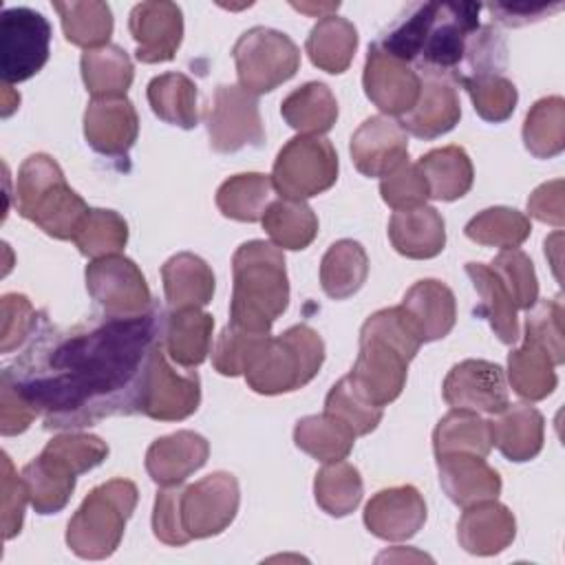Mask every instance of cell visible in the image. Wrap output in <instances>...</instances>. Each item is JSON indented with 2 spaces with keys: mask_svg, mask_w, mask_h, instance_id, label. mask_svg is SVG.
Wrapping results in <instances>:
<instances>
[{
  "mask_svg": "<svg viewBox=\"0 0 565 565\" xmlns=\"http://www.w3.org/2000/svg\"><path fill=\"white\" fill-rule=\"evenodd\" d=\"M163 320L157 305L141 316H104L68 329L42 320L24 355L2 377L35 406L49 430H77L139 413L143 369L161 340Z\"/></svg>",
  "mask_w": 565,
  "mask_h": 565,
  "instance_id": "6da1fadb",
  "label": "cell"
},
{
  "mask_svg": "<svg viewBox=\"0 0 565 565\" xmlns=\"http://www.w3.org/2000/svg\"><path fill=\"white\" fill-rule=\"evenodd\" d=\"M477 2H417L375 42L384 53L455 84L468 42L479 29Z\"/></svg>",
  "mask_w": 565,
  "mask_h": 565,
  "instance_id": "7a4b0ae2",
  "label": "cell"
},
{
  "mask_svg": "<svg viewBox=\"0 0 565 565\" xmlns=\"http://www.w3.org/2000/svg\"><path fill=\"white\" fill-rule=\"evenodd\" d=\"M419 347L422 340L402 307L380 309L360 329V351L349 377L369 402L384 408L399 397Z\"/></svg>",
  "mask_w": 565,
  "mask_h": 565,
  "instance_id": "3957f363",
  "label": "cell"
},
{
  "mask_svg": "<svg viewBox=\"0 0 565 565\" xmlns=\"http://www.w3.org/2000/svg\"><path fill=\"white\" fill-rule=\"evenodd\" d=\"M230 324L269 333L289 305V280L282 249L267 241H247L232 256Z\"/></svg>",
  "mask_w": 565,
  "mask_h": 565,
  "instance_id": "277c9868",
  "label": "cell"
},
{
  "mask_svg": "<svg viewBox=\"0 0 565 565\" xmlns=\"http://www.w3.org/2000/svg\"><path fill=\"white\" fill-rule=\"evenodd\" d=\"M88 210L53 157L35 152L24 159L15 179V212L22 218L53 238L73 241Z\"/></svg>",
  "mask_w": 565,
  "mask_h": 565,
  "instance_id": "5b68a950",
  "label": "cell"
},
{
  "mask_svg": "<svg viewBox=\"0 0 565 565\" xmlns=\"http://www.w3.org/2000/svg\"><path fill=\"white\" fill-rule=\"evenodd\" d=\"M137 494V486L128 479H110L93 488L66 525L71 552L88 561L108 558L121 543Z\"/></svg>",
  "mask_w": 565,
  "mask_h": 565,
  "instance_id": "8992f818",
  "label": "cell"
},
{
  "mask_svg": "<svg viewBox=\"0 0 565 565\" xmlns=\"http://www.w3.org/2000/svg\"><path fill=\"white\" fill-rule=\"evenodd\" d=\"M324 362V342L309 324H294L269 338L265 351L245 373L252 391L260 395L291 393L309 384Z\"/></svg>",
  "mask_w": 565,
  "mask_h": 565,
  "instance_id": "52a82bcc",
  "label": "cell"
},
{
  "mask_svg": "<svg viewBox=\"0 0 565 565\" xmlns=\"http://www.w3.org/2000/svg\"><path fill=\"white\" fill-rule=\"evenodd\" d=\"M238 84L249 95H263L296 75L300 68V51L296 42L276 29L254 26L245 31L234 49Z\"/></svg>",
  "mask_w": 565,
  "mask_h": 565,
  "instance_id": "ba28073f",
  "label": "cell"
},
{
  "mask_svg": "<svg viewBox=\"0 0 565 565\" xmlns=\"http://www.w3.org/2000/svg\"><path fill=\"white\" fill-rule=\"evenodd\" d=\"M338 181V154L329 139L298 135L276 154L271 183L282 199L305 201L329 190Z\"/></svg>",
  "mask_w": 565,
  "mask_h": 565,
  "instance_id": "9c48e42d",
  "label": "cell"
},
{
  "mask_svg": "<svg viewBox=\"0 0 565 565\" xmlns=\"http://www.w3.org/2000/svg\"><path fill=\"white\" fill-rule=\"evenodd\" d=\"M51 53V24L29 7H9L0 15L2 84H18L42 71Z\"/></svg>",
  "mask_w": 565,
  "mask_h": 565,
  "instance_id": "30bf717a",
  "label": "cell"
},
{
  "mask_svg": "<svg viewBox=\"0 0 565 565\" xmlns=\"http://www.w3.org/2000/svg\"><path fill=\"white\" fill-rule=\"evenodd\" d=\"M201 404V380L194 371H177L168 362L163 342L159 340L148 355L139 413L159 422H179L190 417Z\"/></svg>",
  "mask_w": 565,
  "mask_h": 565,
  "instance_id": "8fae6325",
  "label": "cell"
},
{
  "mask_svg": "<svg viewBox=\"0 0 565 565\" xmlns=\"http://www.w3.org/2000/svg\"><path fill=\"white\" fill-rule=\"evenodd\" d=\"M86 289L104 316L132 318L150 311L152 294L135 260L121 254L95 258L86 265Z\"/></svg>",
  "mask_w": 565,
  "mask_h": 565,
  "instance_id": "7c38bea8",
  "label": "cell"
},
{
  "mask_svg": "<svg viewBox=\"0 0 565 565\" xmlns=\"http://www.w3.org/2000/svg\"><path fill=\"white\" fill-rule=\"evenodd\" d=\"M205 128L210 148L223 154L238 152L247 146L258 148L265 141L256 97L234 84L216 86L205 113Z\"/></svg>",
  "mask_w": 565,
  "mask_h": 565,
  "instance_id": "4fadbf2b",
  "label": "cell"
},
{
  "mask_svg": "<svg viewBox=\"0 0 565 565\" xmlns=\"http://www.w3.org/2000/svg\"><path fill=\"white\" fill-rule=\"evenodd\" d=\"M241 503L238 481L232 472L216 470L181 492V521L190 539L221 534L236 516Z\"/></svg>",
  "mask_w": 565,
  "mask_h": 565,
  "instance_id": "5bb4252c",
  "label": "cell"
},
{
  "mask_svg": "<svg viewBox=\"0 0 565 565\" xmlns=\"http://www.w3.org/2000/svg\"><path fill=\"white\" fill-rule=\"evenodd\" d=\"M444 399L452 408L497 415L510 406L503 369L488 360H463L444 380Z\"/></svg>",
  "mask_w": 565,
  "mask_h": 565,
  "instance_id": "9a60e30c",
  "label": "cell"
},
{
  "mask_svg": "<svg viewBox=\"0 0 565 565\" xmlns=\"http://www.w3.org/2000/svg\"><path fill=\"white\" fill-rule=\"evenodd\" d=\"M362 86L366 97L386 115H406L422 90V77L406 62L391 57L375 42L369 46Z\"/></svg>",
  "mask_w": 565,
  "mask_h": 565,
  "instance_id": "2e32d148",
  "label": "cell"
},
{
  "mask_svg": "<svg viewBox=\"0 0 565 565\" xmlns=\"http://www.w3.org/2000/svg\"><path fill=\"white\" fill-rule=\"evenodd\" d=\"M351 159L364 177H386L408 161V137L399 121L373 115L351 135Z\"/></svg>",
  "mask_w": 565,
  "mask_h": 565,
  "instance_id": "e0dca14e",
  "label": "cell"
},
{
  "mask_svg": "<svg viewBox=\"0 0 565 565\" xmlns=\"http://www.w3.org/2000/svg\"><path fill=\"white\" fill-rule=\"evenodd\" d=\"M128 29L143 64L170 62L183 40V13L174 2H139L132 7Z\"/></svg>",
  "mask_w": 565,
  "mask_h": 565,
  "instance_id": "ac0fdd59",
  "label": "cell"
},
{
  "mask_svg": "<svg viewBox=\"0 0 565 565\" xmlns=\"http://www.w3.org/2000/svg\"><path fill=\"white\" fill-rule=\"evenodd\" d=\"M139 135V117L124 97H95L84 113V137L104 157H126Z\"/></svg>",
  "mask_w": 565,
  "mask_h": 565,
  "instance_id": "d6986e66",
  "label": "cell"
},
{
  "mask_svg": "<svg viewBox=\"0 0 565 565\" xmlns=\"http://www.w3.org/2000/svg\"><path fill=\"white\" fill-rule=\"evenodd\" d=\"M426 523V503L415 486L384 488L364 508L366 530L384 541H406Z\"/></svg>",
  "mask_w": 565,
  "mask_h": 565,
  "instance_id": "ffe728a7",
  "label": "cell"
},
{
  "mask_svg": "<svg viewBox=\"0 0 565 565\" xmlns=\"http://www.w3.org/2000/svg\"><path fill=\"white\" fill-rule=\"evenodd\" d=\"M210 444L194 430H177L154 439L146 452V470L159 486H181L205 466Z\"/></svg>",
  "mask_w": 565,
  "mask_h": 565,
  "instance_id": "44dd1931",
  "label": "cell"
},
{
  "mask_svg": "<svg viewBox=\"0 0 565 565\" xmlns=\"http://www.w3.org/2000/svg\"><path fill=\"white\" fill-rule=\"evenodd\" d=\"M516 536V521L508 505L497 499L479 501L466 508L457 523L459 545L475 556L503 552Z\"/></svg>",
  "mask_w": 565,
  "mask_h": 565,
  "instance_id": "7402d4cb",
  "label": "cell"
},
{
  "mask_svg": "<svg viewBox=\"0 0 565 565\" xmlns=\"http://www.w3.org/2000/svg\"><path fill=\"white\" fill-rule=\"evenodd\" d=\"M461 117L457 88L446 77L426 75L415 106L402 115V128L419 139H437L450 132Z\"/></svg>",
  "mask_w": 565,
  "mask_h": 565,
  "instance_id": "603a6c76",
  "label": "cell"
},
{
  "mask_svg": "<svg viewBox=\"0 0 565 565\" xmlns=\"http://www.w3.org/2000/svg\"><path fill=\"white\" fill-rule=\"evenodd\" d=\"M439 483L455 505L468 508L479 501L497 499L501 477L486 463L483 457L470 452H450L437 457Z\"/></svg>",
  "mask_w": 565,
  "mask_h": 565,
  "instance_id": "cb8c5ba5",
  "label": "cell"
},
{
  "mask_svg": "<svg viewBox=\"0 0 565 565\" xmlns=\"http://www.w3.org/2000/svg\"><path fill=\"white\" fill-rule=\"evenodd\" d=\"M417 331L422 342H433L446 338L457 318L455 294L448 285L435 278L417 280L402 298L399 305Z\"/></svg>",
  "mask_w": 565,
  "mask_h": 565,
  "instance_id": "d4e9b609",
  "label": "cell"
},
{
  "mask_svg": "<svg viewBox=\"0 0 565 565\" xmlns=\"http://www.w3.org/2000/svg\"><path fill=\"white\" fill-rule=\"evenodd\" d=\"M212 329L214 318L201 307L172 309L166 313L161 342L170 360H174L183 369L199 366L212 347Z\"/></svg>",
  "mask_w": 565,
  "mask_h": 565,
  "instance_id": "484cf974",
  "label": "cell"
},
{
  "mask_svg": "<svg viewBox=\"0 0 565 565\" xmlns=\"http://www.w3.org/2000/svg\"><path fill=\"white\" fill-rule=\"evenodd\" d=\"M388 238L397 254L415 260L435 258L446 245V225L430 205L397 210L388 221Z\"/></svg>",
  "mask_w": 565,
  "mask_h": 565,
  "instance_id": "4316f807",
  "label": "cell"
},
{
  "mask_svg": "<svg viewBox=\"0 0 565 565\" xmlns=\"http://www.w3.org/2000/svg\"><path fill=\"white\" fill-rule=\"evenodd\" d=\"M492 446L514 463L534 459L543 448L545 422L543 415L527 404H512L497 413V419L490 422Z\"/></svg>",
  "mask_w": 565,
  "mask_h": 565,
  "instance_id": "83f0119b",
  "label": "cell"
},
{
  "mask_svg": "<svg viewBox=\"0 0 565 565\" xmlns=\"http://www.w3.org/2000/svg\"><path fill=\"white\" fill-rule=\"evenodd\" d=\"M161 278L170 309L205 307L214 296V271L192 252L170 256L161 267Z\"/></svg>",
  "mask_w": 565,
  "mask_h": 565,
  "instance_id": "f1b7e54d",
  "label": "cell"
},
{
  "mask_svg": "<svg viewBox=\"0 0 565 565\" xmlns=\"http://www.w3.org/2000/svg\"><path fill=\"white\" fill-rule=\"evenodd\" d=\"M466 274L481 298L477 313L488 320L490 329L503 344H514L519 340V309L503 280L483 263H466Z\"/></svg>",
  "mask_w": 565,
  "mask_h": 565,
  "instance_id": "f546056e",
  "label": "cell"
},
{
  "mask_svg": "<svg viewBox=\"0 0 565 565\" xmlns=\"http://www.w3.org/2000/svg\"><path fill=\"white\" fill-rule=\"evenodd\" d=\"M417 168L426 179L430 199L455 201L468 194V190L472 188V161L461 146L435 148L419 157Z\"/></svg>",
  "mask_w": 565,
  "mask_h": 565,
  "instance_id": "4dcf8cb0",
  "label": "cell"
},
{
  "mask_svg": "<svg viewBox=\"0 0 565 565\" xmlns=\"http://www.w3.org/2000/svg\"><path fill=\"white\" fill-rule=\"evenodd\" d=\"M554 366L547 349L525 335L523 344L508 355V380L512 391L527 402L545 399L554 393L558 382Z\"/></svg>",
  "mask_w": 565,
  "mask_h": 565,
  "instance_id": "1f68e13d",
  "label": "cell"
},
{
  "mask_svg": "<svg viewBox=\"0 0 565 565\" xmlns=\"http://www.w3.org/2000/svg\"><path fill=\"white\" fill-rule=\"evenodd\" d=\"M358 49V29L340 15L320 18L309 31L305 51L313 66L324 73H344Z\"/></svg>",
  "mask_w": 565,
  "mask_h": 565,
  "instance_id": "d6a6232c",
  "label": "cell"
},
{
  "mask_svg": "<svg viewBox=\"0 0 565 565\" xmlns=\"http://www.w3.org/2000/svg\"><path fill=\"white\" fill-rule=\"evenodd\" d=\"M369 276V256L353 238L335 241L320 260V285L333 300L351 298Z\"/></svg>",
  "mask_w": 565,
  "mask_h": 565,
  "instance_id": "836d02e7",
  "label": "cell"
},
{
  "mask_svg": "<svg viewBox=\"0 0 565 565\" xmlns=\"http://www.w3.org/2000/svg\"><path fill=\"white\" fill-rule=\"evenodd\" d=\"M282 119L300 135L329 132L338 119V102L322 82H307L291 90L280 104Z\"/></svg>",
  "mask_w": 565,
  "mask_h": 565,
  "instance_id": "e575fe53",
  "label": "cell"
},
{
  "mask_svg": "<svg viewBox=\"0 0 565 565\" xmlns=\"http://www.w3.org/2000/svg\"><path fill=\"white\" fill-rule=\"evenodd\" d=\"M79 71L86 90L95 97H124L132 84L135 66L117 44H106L82 53Z\"/></svg>",
  "mask_w": 565,
  "mask_h": 565,
  "instance_id": "d590c367",
  "label": "cell"
},
{
  "mask_svg": "<svg viewBox=\"0 0 565 565\" xmlns=\"http://www.w3.org/2000/svg\"><path fill=\"white\" fill-rule=\"evenodd\" d=\"M148 104L166 124L190 130L199 124L196 84L183 73H163L148 84Z\"/></svg>",
  "mask_w": 565,
  "mask_h": 565,
  "instance_id": "8d00e7d4",
  "label": "cell"
},
{
  "mask_svg": "<svg viewBox=\"0 0 565 565\" xmlns=\"http://www.w3.org/2000/svg\"><path fill=\"white\" fill-rule=\"evenodd\" d=\"M20 477L26 486L33 510L38 514H55L66 508L75 490L77 475H73L71 470L40 452L33 461H29L22 468Z\"/></svg>",
  "mask_w": 565,
  "mask_h": 565,
  "instance_id": "74e56055",
  "label": "cell"
},
{
  "mask_svg": "<svg viewBox=\"0 0 565 565\" xmlns=\"http://www.w3.org/2000/svg\"><path fill=\"white\" fill-rule=\"evenodd\" d=\"M260 223L276 247L294 252L309 247L318 234V216L305 201L298 199L271 201Z\"/></svg>",
  "mask_w": 565,
  "mask_h": 565,
  "instance_id": "f35d334b",
  "label": "cell"
},
{
  "mask_svg": "<svg viewBox=\"0 0 565 565\" xmlns=\"http://www.w3.org/2000/svg\"><path fill=\"white\" fill-rule=\"evenodd\" d=\"M435 457L450 452H470L486 457L492 450L490 422L479 417L475 411L452 408L439 419L433 433Z\"/></svg>",
  "mask_w": 565,
  "mask_h": 565,
  "instance_id": "ab89813d",
  "label": "cell"
},
{
  "mask_svg": "<svg viewBox=\"0 0 565 565\" xmlns=\"http://www.w3.org/2000/svg\"><path fill=\"white\" fill-rule=\"evenodd\" d=\"M294 441L302 452L311 455L313 459L331 463L342 461L351 452L355 444V433L333 415L322 413L298 419L294 428Z\"/></svg>",
  "mask_w": 565,
  "mask_h": 565,
  "instance_id": "60d3db41",
  "label": "cell"
},
{
  "mask_svg": "<svg viewBox=\"0 0 565 565\" xmlns=\"http://www.w3.org/2000/svg\"><path fill=\"white\" fill-rule=\"evenodd\" d=\"M271 177L260 172L234 174L216 190V207L223 216L254 223L260 221L267 205L271 203Z\"/></svg>",
  "mask_w": 565,
  "mask_h": 565,
  "instance_id": "b9f144b4",
  "label": "cell"
},
{
  "mask_svg": "<svg viewBox=\"0 0 565 565\" xmlns=\"http://www.w3.org/2000/svg\"><path fill=\"white\" fill-rule=\"evenodd\" d=\"M62 20L64 38L86 51L106 46L113 35V11L106 2L84 0V2H53Z\"/></svg>",
  "mask_w": 565,
  "mask_h": 565,
  "instance_id": "7bdbcfd3",
  "label": "cell"
},
{
  "mask_svg": "<svg viewBox=\"0 0 565 565\" xmlns=\"http://www.w3.org/2000/svg\"><path fill=\"white\" fill-rule=\"evenodd\" d=\"M523 143L536 159H552L565 148V99L550 95L539 99L525 115Z\"/></svg>",
  "mask_w": 565,
  "mask_h": 565,
  "instance_id": "ee69618b",
  "label": "cell"
},
{
  "mask_svg": "<svg viewBox=\"0 0 565 565\" xmlns=\"http://www.w3.org/2000/svg\"><path fill=\"white\" fill-rule=\"evenodd\" d=\"M362 477L353 463L331 461L316 472L313 497L329 516H347L362 501Z\"/></svg>",
  "mask_w": 565,
  "mask_h": 565,
  "instance_id": "f6af8a7d",
  "label": "cell"
},
{
  "mask_svg": "<svg viewBox=\"0 0 565 565\" xmlns=\"http://www.w3.org/2000/svg\"><path fill=\"white\" fill-rule=\"evenodd\" d=\"M466 236L479 245L501 247V249H516L532 232L530 218L505 205H494L466 223Z\"/></svg>",
  "mask_w": 565,
  "mask_h": 565,
  "instance_id": "bcb514c9",
  "label": "cell"
},
{
  "mask_svg": "<svg viewBox=\"0 0 565 565\" xmlns=\"http://www.w3.org/2000/svg\"><path fill=\"white\" fill-rule=\"evenodd\" d=\"M269 333L260 331H249L243 327L227 324L212 349V366L216 373L225 377H236L245 375L254 362L260 358L269 342Z\"/></svg>",
  "mask_w": 565,
  "mask_h": 565,
  "instance_id": "7dc6e473",
  "label": "cell"
},
{
  "mask_svg": "<svg viewBox=\"0 0 565 565\" xmlns=\"http://www.w3.org/2000/svg\"><path fill=\"white\" fill-rule=\"evenodd\" d=\"M73 243L88 258L119 254L128 243V223L115 210L93 207L79 223Z\"/></svg>",
  "mask_w": 565,
  "mask_h": 565,
  "instance_id": "c3c4849f",
  "label": "cell"
},
{
  "mask_svg": "<svg viewBox=\"0 0 565 565\" xmlns=\"http://www.w3.org/2000/svg\"><path fill=\"white\" fill-rule=\"evenodd\" d=\"M324 413H329L335 419H340L342 424H347L355 433V437L369 435L371 430L377 428V424L382 419V408L375 406L373 402H369L358 391V386L351 382L349 375L338 380L331 386V391L327 393Z\"/></svg>",
  "mask_w": 565,
  "mask_h": 565,
  "instance_id": "681fc988",
  "label": "cell"
},
{
  "mask_svg": "<svg viewBox=\"0 0 565 565\" xmlns=\"http://www.w3.org/2000/svg\"><path fill=\"white\" fill-rule=\"evenodd\" d=\"M461 86L470 95V102H472L477 115L486 121L501 124L516 108V102H519L516 86L503 73L475 75V77L463 79Z\"/></svg>",
  "mask_w": 565,
  "mask_h": 565,
  "instance_id": "f907efd6",
  "label": "cell"
},
{
  "mask_svg": "<svg viewBox=\"0 0 565 565\" xmlns=\"http://www.w3.org/2000/svg\"><path fill=\"white\" fill-rule=\"evenodd\" d=\"M42 455L57 461L73 475H84L97 468L108 457V446L97 435L88 433H64L53 437Z\"/></svg>",
  "mask_w": 565,
  "mask_h": 565,
  "instance_id": "816d5d0a",
  "label": "cell"
},
{
  "mask_svg": "<svg viewBox=\"0 0 565 565\" xmlns=\"http://www.w3.org/2000/svg\"><path fill=\"white\" fill-rule=\"evenodd\" d=\"M490 269L503 280L516 309H532L539 302V280L534 263L521 249H503L490 263Z\"/></svg>",
  "mask_w": 565,
  "mask_h": 565,
  "instance_id": "f5cc1de1",
  "label": "cell"
},
{
  "mask_svg": "<svg viewBox=\"0 0 565 565\" xmlns=\"http://www.w3.org/2000/svg\"><path fill=\"white\" fill-rule=\"evenodd\" d=\"M40 313L22 294H4L0 300V351L20 349L38 331Z\"/></svg>",
  "mask_w": 565,
  "mask_h": 565,
  "instance_id": "db71d44e",
  "label": "cell"
},
{
  "mask_svg": "<svg viewBox=\"0 0 565 565\" xmlns=\"http://www.w3.org/2000/svg\"><path fill=\"white\" fill-rule=\"evenodd\" d=\"M525 335L536 340L547 349L554 364L565 362V344H563V305L561 298L541 300L532 309H527Z\"/></svg>",
  "mask_w": 565,
  "mask_h": 565,
  "instance_id": "11a10c76",
  "label": "cell"
},
{
  "mask_svg": "<svg viewBox=\"0 0 565 565\" xmlns=\"http://www.w3.org/2000/svg\"><path fill=\"white\" fill-rule=\"evenodd\" d=\"M380 194L384 203L391 205L395 212L426 205V199H430L422 170L417 168V163H408V161H404L391 174L382 177Z\"/></svg>",
  "mask_w": 565,
  "mask_h": 565,
  "instance_id": "9f6ffc18",
  "label": "cell"
},
{
  "mask_svg": "<svg viewBox=\"0 0 565 565\" xmlns=\"http://www.w3.org/2000/svg\"><path fill=\"white\" fill-rule=\"evenodd\" d=\"M181 492L183 488L179 486H163L152 508V532L161 543L172 547H181L192 541L181 521Z\"/></svg>",
  "mask_w": 565,
  "mask_h": 565,
  "instance_id": "6f0895ef",
  "label": "cell"
},
{
  "mask_svg": "<svg viewBox=\"0 0 565 565\" xmlns=\"http://www.w3.org/2000/svg\"><path fill=\"white\" fill-rule=\"evenodd\" d=\"M26 501H29L26 486L22 477H18V472L13 470L9 455L2 452V530L7 541L20 534Z\"/></svg>",
  "mask_w": 565,
  "mask_h": 565,
  "instance_id": "680465c9",
  "label": "cell"
},
{
  "mask_svg": "<svg viewBox=\"0 0 565 565\" xmlns=\"http://www.w3.org/2000/svg\"><path fill=\"white\" fill-rule=\"evenodd\" d=\"M40 417L35 406L7 380H0V433L4 437L24 433Z\"/></svg>",
  "mask_w": 565,
  "mask_h": 565,
  "instance_id": "91938a15",
  "label": "cell"
},
{
  "mask_svg": "<svg viewBox=\"0 0 565 565\" xmlns=\"http://www.w3.org/2000/svg\"><path fill=\"white\" fill-rule=\"evenodd\" d=\"M527 212L541 223H550L554 227H563L565 212H563V179L547 181L539 185L527 199Z\"/></svg>",
  "mask_w": 565,
  "mask_h": 565,
  "instance_id": "94428289",
  "label": "cell"
},
{
  "mask_svg": "<svg viewBox=\"0 0 565 565\" xmlns=\"http://www.w3.org/2000/svg\"><path fill=\"white\" fill-rule=\"evenodd\" d=\"M563 4H527V2H519V4H510V2H497V4H488L490 13L505 26H523L530 22H539L545 15L558 11Z\"/></svg>",
  "mask_w": 565,
  "mask_h": 565,
  "instance_id": "6125c7cd",
  "label": "cell"
},
{
  "mask_svg": "<svg viewBox=\"0 0 565 565\" xmlns=\"http://www.w3.org/2000/svg\"><path fill=\"white\" fill-rule=\"evenodd\" d=\"M294 9H298V11H302V13H311V15H318V18H327V15H333L335 11H338V7H340V2H327V4H291Z\"/></svg>",
  "mask_w": 565,
  "mask_h": 565,
  "instance_id": "be15d7a7",
  "label": "cell"
},
{
  "mask_svg": "<svg viewBox=\"0 0 565 565\" xmlns=\"http://www.w3.org/2000/svg\"><path fill=\"white\" fill-rule=\"evenodd\" d=\"M20 104V95L11 90L9 84H2V117H9Z\"/></svg>",
  "mask_w": 565,
  "mask_h": 565,
  "instance_id": "e7e4bbea",
  "label": "cell"
}]
</instances>
